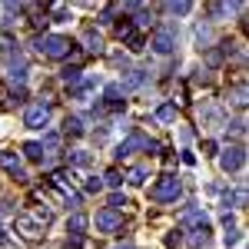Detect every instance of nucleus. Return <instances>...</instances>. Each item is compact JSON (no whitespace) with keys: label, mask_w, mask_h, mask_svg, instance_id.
<instances>
[{"label":"nucleus","mask_w":249,"mask_h":249,"mask_svg":"<svg viewBox=\"0 0 249 249\" xmlns=\"http://www.w3.org/2000/svg\"><path fill=\"white\" fill-rule=\"evenodd\" d=\"M179 190H183V186H179L176 176H160V183L153 186V199L156 203H173V199L179 196Z\"/></svg>","instance_id":"2"},{"label":"nucleus","mask_w":249,"mask_h":249,"mask_svg":"<svg viewBox=\"0 0 249 249\" xmlns=\"http://www.w3.org/2000/svg\"><path fill=\"white\" fill-rule=\"evenodd\" d=\"M107 183H110V186H120L123 179H120V173H116V170H110V173H107Z\"/></svg>","instance_id":"29"},{"label":"nucleus","mask_w":249,"mask_h":249,"mask_svg":"<svg viewBox=\"0 0 249 249\" xmlns=\"http://www.w3.org/2000/svg\"><path fill=\"white\" fill-rule=\"evenodd\" d=\"M57 143H60V136H57V133H47V136H43V143H40V146H57Z\"/></svg>","instance_id":"27"},{"label":"nucleus","mask_w":249,"mask_h":249,"mask_svg":"<svg viewBox=\"0 0 249 249\" xmlns=\"http://www.w3.org/2000/svg\"><path fill=\"white\" fill-rule=\"evenodd\" d=\"M156 120H160V123H173V120H176V103H163V107L156 110Z\"/></svg>","instance_id":"13"},{"label":"nucleus","mask_w":249,"mask_h":249,"mask_svg":"<svg viewBox=\"0 0 249 249\" xmlns=\"http://www.w3.org/2000/svg\"><path fill=\"white\" fill-rule=\"evenodd\" d=\"M83 43H87L90 53H103V37L96 30H83Z\"/></svg>","instance_id":"8"},{"label":"nucleus","mask_w":249,"mask_h":249,"mask_svg":"<svg viewBox=\"0 0 249 249\" xmlns=\"http://www.w3.org/2000/svg\"><path fill=\"white\" fill-rule=\"evenodd\" d=\"M232 103H236V107H246V87H243V83L232 90Z\"/></svg>","instance_id":"20"},{"label":"nucleus","mask_w":249,"mask_h":249,"mask_svg":"<svg viewBox=\"0 0 249 249\" xmlns=\"http://www.w3.org/2000/svg\"><path fill=\"white\" fill-rule=\"evenodd\" d=\"M37 50L40 53H47V57H53V60H60V57H67L70 50H73V43L67 37H40L37 40Z\"/></svg>","instance_id":"1"},{"label":"nucleus","mask_w":249,"mask_h":249,"mask_svg":"<svg viewBox=\"0 0 249 249\" xmlns=\"http://www.w3.org/2000/svg\"><path fill=\"white\" fill-rule=\"evenodd\" d=\"M179 243H183V236H179V232H170V236H166V246H170V249H176Z\"/></svg>","instance_id":"24"},{"label":"nucleus","mask_w":249,"mask_h":249,"mask_svg":"<svg viewBox=\"0 0 249 249\" xmlns=\"http://www.w3.org/2000/svg\"><path fill=\"white\" fill-rule=\"evenodd\" d=\"M126 43H130V50H143V37H140V34H130Z\"/></svg>","instance_id":"22"},{"label":"nucleus","mask_w":249,"mask_h":249,"mask_svg":"<svg viewBox=\"0 0 249 249\" xmlns=\"http://www.w3.org/2000/svg\"><path fill=\"white\" fill-rule=\"evenodd\" d=\"M14 50V40L10 37H0V53H10Z\"/></svg>","instance_id":"26"},{"label":"nucleus","mask_w":249,"mask_h":249,"mask_svg":"<svg viewBox=\"0 0 249 249\" xmlns=\"http://www.w3.org/2000/svg\"><path fill=\"white\" fill-rule=\"evenodd\" d=\"M190 7H193V3H170L173 14H190Z\"/></svg>","instance_id":"25"},{"label":"nucleus","mask_w":249,"mask_h":249,"mask_svg":"<svg viewBox=\"0 0 249 249\" xmlns=\"http://www.w3.org/2000/svg\"><path fill=\"white\" fill-rule=\"evenodd\" d=\"M60 77L67 80L70 87H77V83H80V67H63V73H60Z\"/></svg>","instance_id":"16"},{"label":"nucleus","mask_w":249,"mask_h":249,"mask_svg":"<svg viewBox=\"0 0 249 249\" xmlns=\"http://www.w3.org/2000/svg\"><path fill=\"white\" fill-rule=\"evenodd\" d=\"M153 50L156 53H173L176 50V27L173 23H163L153 34Z\"/></svg>","instance_id":"3"},{"label":"nucleus","mask_w":249,"mask_h":249,"mask_svg":"<svg viewBox=\"0 0 249 249\" xmlns=\"http://www.w3.org/2000/svg\"><path fill=\"white\" fill-rule=\"evenodd\" d=\"M113 249H133V246H130V243H120V246H113Z\"/></svg>","instance_id":"31"},{"label":"nucleus","mask_w":249,"mask_h":249,"mask_svg":"<svg viewBox=\"0 0 249 249\" xmlns=\"http://www.w3.org/2000/svg\"><path fill=\"white\" fill-rule=\"evenodd\" d=\"M123 226V219H120V213L116 210H103V213H96V230L100 232H113Z\"/></svg>","instance_id":"6"},{"label":"nucleus","mask_w":249,"mask_h":249,"mask_svg":"<svg viewBox=\"0 0 249 249\" xmlns=\"http://www.w3.org/2000/svg\"><path fill=\"white\" fill-rule=\"evenodd\" d=\"M143 80H146V70H133V73L126 77V87H140Z\"/></svg>","instance_id":"19"},{"label":"nucleus","mask_w":249,"mask_h":249,"mask_svg":"<svg viewBox=\"0 0 249 249\" xmlns=\"http://www.w3.org/2000/svg\"><path fill=\"white\" fill-rule=\"evenodd\" d=\"M17 230L23 232L27 239H37V236H40V226L34 223V219H27V216H20V219H17Z\"/></svg>","instance_id":"11"},{"label":"nucleus","mask_w":249,"mask_h":249,"mask_svg":"<svg viewBox=\"0 0 249 249\" xmlns=\"http://www.w3.org/2000/svg\"><path fill=\"white\" fill-rule=\"evenodd\" d=\"M146 166H133V170H130V176H126V179H130V183H133V186H143V183H146Z\"/></svg>","instance_id":"15"},{"label":"nucleus","mask_w":249,"mask_h":249,"mask_svg":"<svg viewBox=\"0 0 249 249\" xmlns=\"http://www.w3.org/2000/svg\"><path fill=\"white\" fill-rule=\"evenodd\" d=\"M63 130H67V133H83V126H80V116H67V123H63Z\"/></svg>","instance_id":"17"},{"label":"nucleus","mask_w":249,"mask_h":249,"mask_svg":"<svg viewBox=\"0 0 249 249\" xmlns=\"http://www.w3.org/2000/svg\"><path fill=\"white\" fill-rule=\"evenodd\" d=\"M83 230H87V216H83V213H73V216L67 219V232H70V236H80Z\"/></svg>","instance_id":"10"},{"label":"nucleus","mask_w":249,"mask_h":249,"mask_svg":"<svg viewBox=\"0 0 249 249\" xmlns=\"http://www.w3.org/2000/svg\"><path fill=\"white\" fill-rule=\"evenodd\" d=\"M23 153L30 156V160H40V156L47 153V150H43V146H40V143H27V146H23Z\"/></svg>","instance_id":"18"},{"label":"nucleus","mask_w":249,"mask_h":249,"mask_svg":"<svg viewBox=\"0 0 249 249\" xmlns=\"http://www.w3.org/2000/svg\"><path fill=\"white\" fill-rule=\"evenodd\" d=\"M7 77L14 80V83H23V80H27V60L23 57H10V63H7Z\"/></svg>","instance_id":"7"},{"label":"nucleus","mask_w":249,"mask_h":249,"mask_svg":"<svg viewBox=\"0 0 249 249\" xmlns=\"http://www.w3.org/2000/svg\"><path fill=\"white\" fill-rule=\"evenodd\" d=\"M100 186H103V183H100L96 176H93V179H90V183H87V190H90V193H96V190H100Z\"/></svg>","instance_id":"30"},{"label":"nucleus","mask_w":249,"mask_h":249,"mask_svg":"<svg viewBox=\"0 0 249 249\" xmlns=\"http://www.w3.org/2000/svg\"><path fill=\"white\" fill-rule=\"evenodd\" d=\"M206 239H210V226H199V230H193L190 236H186V243H190V246H203Z\"/></svg>","instance_id":"12"},{"label":"nucleus","mask_w":249,"mask_h":249,"mask_svg":"<svg viewBox=\"0 0 249 249\" xmlns=\"http://www.w3.org/2000/svg\"><path fill=\"white\" fill-rule=\"evenodd\" d=\"M123 206H126V196L123 193H113L110 196V210H123Z\"/></svg>","instance_id":"21"},{"label":"nucleus","mask_w":249,"mask_h":249,"mask_svg":"<svg viewBox=\"0 0 249 249\" xmlns=\"http://www.w3.org/2000/svg\"><path fill=\"white\" fill-rule=\"evenodd\" d=\"M47 120H50V107L47 103H30L27 113H23V126L40 130V126H47Z\"/></svg>","instance_id":"4"},{"label":"nucleus","mask_w":249,"mask_h":249,"mask_svg":"<svg viewBox=\"0 0 249 249\" xmlns=\"http://www.w3.org/2000/svg\"><path fill=\"white\" fill-rule=\"evenodd\" d=\"M0 166H3V170L7 173H14V176H20V156L17 153H0Z\"/></svg>","instance_id":"9"},{"label":"nucleus","mask_w":249,"mask_h":249,"mask_svg":"<svg viewBox=\"0 0 249 249\" xmlns=\"http://www.w3.org/2000/svg\"><path fill=\"white\" fill-rule=\"evenodd\" d=\"M0 243H3V246H7V232H3V230H0Z\"/></svg>","instance_id":"32"},{"label":"nucleus","mask_w":249,"mask_h":249,"mask_svg":"<svg viewBox=\"0 0 249 249\" xmlns=\"http://www.w3.org/2000/svg\"><path fill=\"white\" fill-rule=\"evenodd\" d=\"M239 239H243V232H226V246H236V243H239Z\"/></svg>","instance_id":"28"},{"label":"nucleus","mask_w":249,"mask_h":249,"mask_svg":"<svg viewBox=\"0 0 249 249\" xmlns=\"http://www.w3.org/2000/svg\"><path fill=\"white\" fill-rule=\"evenodd\" d=\"M243 163H246V150H243V146H226V150L219 153V166L226 173H236Z\"/></svg>","instance_id":"5"},{"label":"nucleus","mask_w":249,"mask_h":249,"mask_svg":"<svg viewBox=\"0 0 249 249\" xmlns=\"http://www.w3.org/2000/svg\"><path fill=\"white\" fill-rule=\"evenodd\" d=\"M183 223H193V226L199 230V226H206V213L203 210H190L186 216H183Z\"/></svg>","instance_id":"14"},{"label":"nucleus","mask_w":249,"mask_h":249,"mask_svg":"<svg viewBox=\"0 0 249 249\" xmlns=\"http://www.w3.org/2000/svg\"><path fill=\"white\" fill-rule=\"evenodd\" d=\"M70 160H73L77 166H87V163H90V153H83V150H77V153L70 156Z\"/></svg>","instance_id":"23"}]
</instances>
